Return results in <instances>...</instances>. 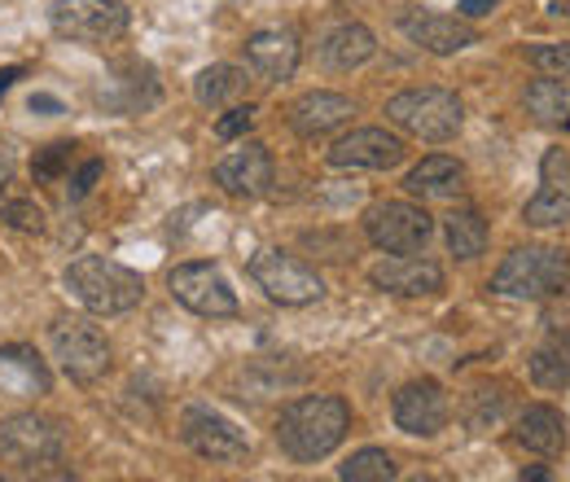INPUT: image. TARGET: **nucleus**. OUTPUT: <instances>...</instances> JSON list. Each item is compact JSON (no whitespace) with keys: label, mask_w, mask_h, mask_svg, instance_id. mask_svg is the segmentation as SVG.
Masks as SVG:
<instances>
[{"label":"nucleus","mask_w":570,"mask_h":482,"mask_svg":"<svg viewBox=\"0 0 570 482\" xmlns=\"http://www.w3.org/2000/svg\"><path fill=\"white\" fill-rule=\"evenodd\" d=\"M352 430V409L338 395H303L277 416V443L289 461L316 465L325 461Z\"/></svg>","instance_id":"f257e3e1"},{"label":"nucleus","mask_w":570,"mask_h":482,"mask_svg":"<svg viewBox=\"0 0 570 482\" xmlns=\"http://www.w3.org/2000/svg\"><path fill=\"white\" fill-rule=\"evenodd\" d=\"M62 281H67L75 303L83 312H92V316H124V312L141 307L145 298L141 273H132V268H124L115 259H101V255L75 259Z\"/></svg>","instance_id":"f03ea898"},{"label":"nucleus","mask_w":570,"mask_h":482,"mask_svg":"<svg viewBox=\"0 0 570 482\" xmlns=\"http://www.w3.org/2000/svg\"><path fill=\"white\" fill-rule=\"evenodd\" d=\"M570 281V259L558 246H518L492 273V294L504 298H553Z\"/></svg>","instance_id":"7ed1b4c3"},{"label":"nucleus","mask_w":570,"mask_h":482,"mask_svg":"<svg viewBox=\"0 0 570 482\" xmlns=\"http://www.w3.org/2000/svg\"><path fill=\"white\" fill-rule=\"evenodd\" d=\"M386 119L409 137L426 140V145H443V140L461 132L465 106L448 88H409V92H395L386 101Z\"/></svg>","instance_id":"20e7f679"},{"label":"nucleus","mask_w":570,"mask_h":482,"mask_svg":"<svg viewBox=\"0 0 570 482\" xmlns=\"http://www.w3.org/2000/svg\"><path fill=\"white\" fill-rule=\"evenodd\" d=\"M62 430L49 416L18 413L0 421V461L13 474H53L49 465H62Z\"/></svg>","instance_id":"39448f33"},{"label":"nucleus","mask_w":570,"mask_h":482,"mask_svg":"<svg viewBox=\"0 0 570 482\" xmlns=\"http://www.w3.org/2000/svg\"><path fill=\"white\" fill-rule=\"evenodd\" d=\"M49 346H53V360L62 364V373L79 386H92L110 373V343L83 316H58L49 325Z\"/></svg>","instance_id":"423d86ee"},{"label":"nucleus","mask_w":570,"mask_h":482,"mask_svg":"<svg viewBox=\"0 0 570 482\" xmlns=\"http://www.w3.org/2000/svg\"><path fill=\"white\" fill-rule=\"evenodd\" d=\"M128 4L124 0H58L49 9V27L71 45H115L128 36Z\"/></svg>","instance_id":"0eeeda50"},{"label":"nucleus","mask_w":570,"mask_h":482,"mask_svg":"<svg viewBox=\"0 0 570 482\" xmlns=\"http://www.w3.org/2000/svg\"><path fill=\"white\" fill-rule=\"evenodd\" d=\"M364 237L386 255H417L434 237V219L417 203H377L364 210Z\"/></svg>","instance_id":"6e6552de"},{"label":"nucleus","mask_w":570,"mask_h":482,"mask_svg":"<svg viewBox=\"0 0 570 482\" xmlns=\"http://www.w3.org/2000/svg\"><path fill=\"white\" fill-rule=\"evenodd\" d=\"M250 281L282 307H307L325 294V281L321 273H312L303 259L285 255V250H259L250 259Z\"/></svg>","instance_id":"1a4fd4ad"},{"label":"nucleus","mask_w":570,"mask_h":482,"mask_svg":"<svg viewBox=\"0 0 570 482\" xmlns=\"http://www.w3.org/2000/svg\"><path fill=\"white\" fill-rule=\"evenodd\" d=\"M167 289L180 307H189L194 316H212V321H228L237 316V294L228 285V276L219 273V264H180L167 273Z\"/></svg>","instance_id":"9d476101"},{"label":"nucleus","mask_w":570,"mask_h":482,"mask_svg":"<svg viewBox=\"0 0 570 482\" xmlns=\"http://www.w3.org/2000/svg\"><path fill=\"white\" fill-rule=\"evenodd\" d=\"M180 439L194 456L212 461V465H237L246 461L250 443H246V430L237 421H228L215 409H185L180 416Z\"/></svg>","instance_id":"9b49d317"},{"label":"nucleus","mask_w":570,"mask_h":482,"mask_svg":"<svg viewBox=\"0 0 570 482\" xmlns=\"http://www.w3.org/2000/svg\"><path fill=\"white\" fill-rule=\"evenodd\" d=\"M163 101V83H158V70L141 62V58H124L106 70L101 88H97V106H106L110 115H145Z\"/></svg>","instance_id":"f8f14e48"},{"label":"nucleus","mask_w":570,"mask_h":482,"mask_svg":"<svg viewBox=\"0 0 570 482\" xmlns=\"http://www.w3.org/2000/svg\"><path fill=\"white\" fill-rule=\"evenodd\" d=\"M215 185L228 194V198H264L273 189V154L264 140H242L237 149H228L219 163H215Z\"/></svg>","instance_id":"ddd939ff"},{"label":"nucleus","mask_w":570,"mask_h":482,"mask_svg":"<svg viewBox=\"0 0 570 482\" xmlns=\"http://www.w3.org/2000/svg\"><path fill=\"white\" fill-rule=\"evenodd\" d=\"M325 158L334 171H386L404 163V140L386 128H356L343 140H334Z\"/></svg>","instance_id":"4468645a"},{"label":"nucleus","mask_w":570,"mask_h":482,"mask_svg":"<svg viewBox=\"0 0 570 482\" xmlns=\"http://www.w3.org/2000/svg\"><path fill=\"white\" fill-rule=\"evenodd\" d=\"M570 219V158L567 149H549L540 163V194L522 207L527 228H562Z\"/></svg>","instance_id":"2eb2a0df"},{"label":"nucleus","mask_w":570,"mask_h":482,"mask_svg":"<svg viewBox=\"0 0 570 482\" xmlns=\"http://www.w3.org/2000/svg\"><path fill=\"white\" fill-rule=\"evenodd\" d=\"M400 31H404L417 49L434 53V58H452V53L479 45V31L470 27V18H452V13H434V9H413V13H404V18H400Z\"/></svg>","instance_id":"dca6fc26"},{"label":"nucleus","mask_w":570,"mask_h":482,"mask_svg":"<svg viewBox=\"0 0 570 482\" xmlns=\"http://www.w3.org/2000/svg\"><path fill=\"white\" fill-rule=\"evenodd\" d=\"M448 395L434 377H422V382H409L395 391V404H391V416L404 434H417V439H434L443 425H448Z\"/></svg>","instance_id":"f3484780"},{"label":"nucleus","mask_w":570,"mask_h":482,"mask_svg":"<svg viewBox=\"0 0 570 482\" xmlns=\"http://www.w3.org/2000/svg\"><path fill=\"white\" fill-rule=\"evenodd\" d=\"M356 115V101L343 97V92H330V88H316V92H303L289 110H285V124L294 128V137L303 140H321L330 132H338L343 124H352Z\"/></svg>","instance_id":"a211bd4d"},{"label":"nucleus","mask_w":570,"mask_h":482,"mask_svg":"<svg viewBox=\"0 0 570 482\" xmlns=\"http://www.w3.org/2000/svg\"><path fill=\"white\" fill-rule=\"evenodd\" d=\"M368 281L400 298H430L443 289V268L434 259H417V255H391L368 268Z\"/></svg>","instance_id":"6ab92c4d"},{"label":"nucleus","mask_w":570,"mask_h":482,"mask_svg":"<svg viewBox=\"0 0 570 482\" xmlns=\"http://www.w3.org/2000/svg\"><path fill=\"white\" fill-rule=\"evenodd\" d=\"M49 391H53V373L36 355V346H0V395H9V400H45Z\"/></svg>","instance_id":"aec40b11"},{"label":"nucleus","mask_w":570,"mask_h":482,"mask_svg":"<svg viewBox=\"0 0 570 482\" xmlns=\"http://www.w3.org/2000/svg\"><path fill=\"white\" fill-rule=\"evenodd\" d=\"M298 58H303V45L294 31H282V27H268V31H255L246 40V67L255 70L259 79L268 83H282L298 70Z\"/></svg>","instance_id":"412c9836"},{"label":"nucleus","mask_w":570,"mask_h":482,"mask_svg":"<svg viewBox=\"0 0 570 482\" xmlns=\"http://www.w3.org/2000/svg\"><path fill=\"white\" fill-rule=\"evenodd\" d=\"M373 53H377V40H373V31H368L364 22H343V27H334V31L316 45V62L325 70H334V75L364 67Z\"/></svg>","instance_id":"4be33fe9"},{"label":"nucleus","mask_w":570,"mask_h":482,"mask_svg":"<svg viewBox=\"0 0 570 482\" xmlns=\"http://www.w3.org/2000/svg\"><path fill=\"white\" fill-rule=\"evenodd\" d=\"M404 189L422 203H443V198H456L465 189V167L448 154H430L422 158L409 176H404Z\"/></svg>","instance_id":"5701e85b"},{"label":"nucleus","mask_w":570,"mask_h":482,"mask_svg":"<svg viewBox=\"0 0 570 482\" xmlns=\"http://www.w3.org/2000/svg\"><path fill=\"white\" fill-rule=\"evenodd\" d=\"M513 439L535 456H553V452L567 447V416L558 409H549V404H527L522 416H518Z\"/></svg>","instance_id":"b1692460"},{"label":"nucleus","mask_w":570,"mask_h":482,"mask_svg":"<svg viewBox=\"0 0 570 482\" xmlns=\"http://www.w3.org/2000/svg\"><path fill=\"white\" fill-rule=\"evenodd\" d=\"M246 88H250V75L242 67H228V62H215V67L198 70V79H194V97H198V106H207V110L237 106V101L246 97Z\"/></svg>","instance_id":"393cba45"},{"label":"nucleus","mask_w":570,"mask_h":482,"mask_svg":"<svg viewBox=\"0 0 570 482\" xmlns=\"http://www.w3.org/2000/svg\"><path fill=\"white\" fill-rule=\"evenodd\" d=\"M527 115H531L540 128L570 132V88L562 79H535V83L527 88Z\"/></svg>","instance_id":"a878e982"},{"label":"nucleus","mask_w":570,"mask_h":482,"mask_svg":"<svg viewBox=\"0 0 570 482\" xmlns=\"http://www.w3.org/2000/svg\"><path fill=\"white\" fill-rule=\"evenodd\" d=\"M443 237H448V250H452L456 259H479V255L488 250V219L474 207L452 210V215L443 219Z\"/></svg>","instance_id":"bb28decb"},{"label":"nucleus","mask_w":570,"mask_h":482,"mask_svg":"<svg viewBox=\"0 0 570 482\" xmlns=\"http://www.w3.org/2000/svg\"><path fill=\"white\" fill-rule=\"evenodd\" d=\"M0 219L9 224V228H18V233H40L45 228V207L36 203V194L31 189H22V185H4L0 189Z\"/></svg>","instance_id":"cd10ccee"},{"label":"nucleus","mask_w":570,"mask_h":482,"mask_svg":"<svg viewBox=\"0 0 570 482\" xmlns=\"http://www.w3.org/2000/svg\"><path fill=\"white\" fill-rule=\"evenodd\" d=\"M395 474L400 470H395L391 452H382V447H360L347 465H338V479L343 482H391Z\"/></svg>","instance_id":"c85d7f7f"},{"label":"nucleus","mask_w":570,"mask_h":482,"mask_svg":"<svg viewBox=\"0 0 570 482\" xmlns=\"http://www.w3.org/2000/svg\"><path fill=\"white\" fill-rule=\"evenodd\" d=\"M531 382L544 391H567L570 386V355L558 343L540 346L531 355Z\"/></svg>","instance_id":"c756f323"},{"label":"nucleus","mask_w":570,"mask_h":482,"mask_svg":"<svg viewBox=\"0 0 570 482\" xmlns=\"http://www.w3.org/2000/svg\"><path fill=\"white\" fill-rule=\"evenodd\" d=\"M75 149H79V145H71V140H53V145L36 149L31 180H36V185H58V180L75 167Z\"/></svg>","instance_id":"7c9ffc66"},{"label":"nucleus","mask_w":570,"mask_h":482,"mask_svg":"<svg viewBox=\"0 0 570 482\" xmlns=\"http://www.w3.org/2000/svg\"><path fill=\"white\" fill-rule=\"evenodd\" d=\"M527 58H531V67L570 79V45H527Z\"/></svg>","instance_id":"2f4dec72"},{"label":"nucleus","mask_w":570,"mask_h":482,"mask_svg":"<svg viewBox=\"0 0 570 482\" xmlns=\"http://www.w3.org/2000/svg\"><path fill=\"white\" fill-rule=\"evenodd\" d=\"M250 124H255V106L246 101V106H228V115L215 124V137L219 140H237L250 132Z\"/></svg>","instance_id":"473e14b6"},{"label":"nucleus","mask_w":570,"mask_h":482,"mask_svg":"<svg viewBox=\"0 0 570 482\" xmlns=\"http://www.w3.org/2000/svg\"><path fill=\"white\" fill-rule=\"evenodd\" d=\"M500 409H504V395L488 400V391H474V400H470V413H465V421H470L474 430H488L492 421H500Z\"/></svg>","instance_id":"72a5a7b5"},{"label":"nucleus","mask_w":570,"mask_h":482,"mask_svg":"<svg viewBox=\"0 0 570 482\" xmlns=\"http://www.w3.org/2000/svg\"><path fill=\"white\" fill-rule=\"evenodd\" d=\"M101 171H106V167H101V158H88V163H83V167H79V171L71 176V189H67V198H71V203H83V198L92 194V185L101 180Z\"/></svg>","instance_id":"f704fd0d"},{"label":"nucleus","mask_w":570,"mask_h":482,"mask_svg":"<svg viewBox=\"0 0 570 482\" xmlns=\"http://www.w3.org/2000/svg\"><path fill=\"white\" fill-rule=\"evenodd\" d=\"M13 167H18V154H13V140L0 137V189L13 180Z\"/></svg>","instance_id":"c9c22d12"},{"label":"nucleus","mask_w":570,"mask_h":482,"mask_svg":"<svg viewBox=\"0 0 570 482\" xmlns=\"http://www.w3.org/2000/svg\"><path fill=\"white\" fill-rule=\"evenodd\" d=\"M31 110H36V115H45V119H58V115H62V101H58V97H49V92H36V97H31Z\"/></svg>","instance_id":"e433bc0d"},{"label":"nucleus","mask_w":570,"mask_h":482,"mask_svg":"<svg viewBox=\"0 0 570 482\" xmlns=\"http://www.w3.org/2000/svg\"><path fill=\"white\" fill-rule=\"evenodd\" d=\"M500 0H461V18H483V13H492Z\"/></svg>","instance_id":"4c0bfd02"},{"label":"nucleus","mask_w":570,"mask_h":482,"mask_svg":"<svg viewBox=\"0 0 570 482\" xmlns=\"http://www.w3.org/2000/svg\"><path fill=\"white\" fill-rule=\"evenodd\" d=\"M22 75H27L22 67H4V70H0V101H4V92H9V88L22 79Z\"/></svg>","instance_id":"58836bf2"},{"label":"nucleus","mask_w":570,"mask_h":482,"mask_svg":"<svg viewBox=\"0 0 570 482\" xmlns=\"http://www.w3.org/2000/svg\"><path fill=\"white\" fill-rule=\"evenodd\" d=\"M522 479H535V482H544V479H549V470H540V465H535V470H522Z\"/></svg>","instance_id":"ea45409f"},{"label":"nucleus","mask_w":570,"mask_h":482,"mask_svg":"<svg viewBox=\"0 0 570 482\" xmlns=\"http://www.w3.org/2000/svg\"><path fill=\"white\" fill-rule=\"evenodd\" d=\"M553 343H558V346H562V351L570 355V329H562V334H553Z\"/></svg>","instance_id":"a19ab883"}]
</instances>
